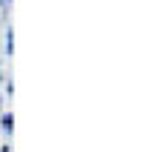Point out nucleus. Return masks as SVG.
<instances>
[{
    "mask_svg": "<svg viewBox=\"0 0 158 152\" xmlns=\"http://www.w3.org/2000/svg\"><path fill=\"white\" fill-rule=\"evenodd\" d=\"M0 123H3V132H12V126H15V118H12V115H3V121H0Z\"/></svg>",
    "mask_w": 158,
    "mask_h": 152,
    "instance_id": "f257e3e1",
    "label": "nucleus"
},
{
    "mask_svg": "<svg viewBox=\"0 0 158 152\" xmlns=\"http://www.w3.org/2000/svg\"><path fill=\"white\" fill-rule=\"evenodd\" d=\"M12 49H15V43H12V29H9V35H6V52L12 55Z\"/></svg>",
    "mask_w": 158,
    "mask_h": 152,
    "instance_id": "f03ea898",
    "label": "nucleus"
},
{
    "mask_svg": "<svg viewBox=\"0 0 158 152\" xmlns=\"http://www.w3.org/2000/svg\"><path fill=\"white\" fill-rule=\"evenodd\" d=\"M9 3H12V0H0V6H9Z\"/></svg>",
    "mask_w": 158,
    "mask_h": 152,
    "instance_id": "7ed1b4c3",
    "label": "nucleus"
}]
</instances>
